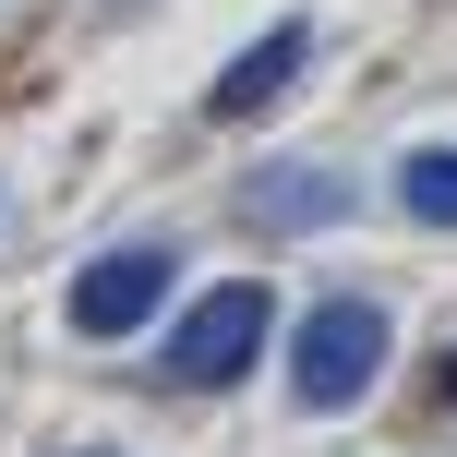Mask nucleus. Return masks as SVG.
I'll list each match as a JSON object with an SVG mask.
<instances>
[{"mask_svg": "<svg viewBox=\"0 0 457 457\" xmlns=\"http://www.w3.org/2000/svg\"><path fill=\"white\" fill-rule=\"evenodd\" d=\"M386 349H397L386 301H313V313H301V337H289V397H301V421L361 410L373 373H386Z\"/></svg>", "mask_w": 457, "mask_h": 457, "instance_id": "obj_1", "label": "nucleus"}, {"mask_svg": "<svg viewBox=\"0 0 457 457\" xmlns=\"http://www.w3.org/2000/svg\"><path fill=\"white\" fill-rule=\"evenodd\" d=\"M265 337H277V301L253 289V277H228V289H205L169 325V373H181V386H241V373L265 361Z\"/></svg>", "mask_w": 457, "mask_h": 457, "instance_id": "obj_2", "label": "nucleus"}, {"mask_svg": "<svg viewBox=\"0 0 457 457\" xmlns=\"http://www.w3.org/2000/svg\"><path fill=\"white\" fill-rule=\"evenodd\" d=\"M157 301H169V253L157 241H120V253H96V265L72 277L61 313H72V337H133Z\"/></svg>", "mask_w": 457, "mask_h": 457, "instance_id": "obj_3", "label": "nucleus"}, {"mask_svg": "<svg viewBox=\"0 0 457 457\" xmlns=\"http://www.w3.org/2000/svg\"><path fill=\"white\" fill-rule=\"evenodd\" d=\"M301 61H313V24H265V37L217 72V120H265L277 96L301 85Z\"/></svg>", "mask_w": 457, "mask_h": 457, "instance_id": "obj_4", "label": "nucleus"}, {"mask_svg": "<svg viewBox=\"0 0 457 457\" xmlns=\"http://www.w3.org/2000/svg\"><path fill=\"white\" fill-rule=\"evenodd\" d=\"M397 205L421 228H457V145H410L397 157Z\"/></svg>", "mask_w": 457, "mask_h": 457, "instance_id": "obj_5", "label": "nucleus"}, {"mask_svg": "<svg viewBox=\"0 0 457 457\" xmlns=\"http://www.w3.org/2000/svg\"><path fill=\"white\" fill-rule=\"evenodd\" d=\"M253 217H349V181L337 169H289V181H253Z\"/></svg>", "mask_w": 457, "mask_h": 457, "instance_id": "obj_6", "label": "nucleus"}, {"mask_svg": "<svg viewBox=\"0 0 457 457\" xmlns=\"http://www.w3.org/2000/svg\"><path fill=\"white\" fill-rule=\"evenodd\" d=\"M61 457H109V445H61Z\"/></svg>", "mask_w": 457, "mask_h": 457, "instance_id": "obj_7", "label": "nucleus"}]
</instances>
